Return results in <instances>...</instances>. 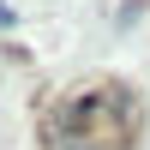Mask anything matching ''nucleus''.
Returning a JSON list of instances; mask_svg holds the SVG:
<instances>
[{"mask_svg":"<svg viewBox=\"0 0 150 150\" xmlns=\"http://www.w3.org/2000/svg\"><path fill=\"white\" fill-rule=\"evenodd\" d=\"M60 150H102V144H90V138H66Z\"/></svg>","mask_w":150,"mask_h":150,"instance_id":"f257e3e1","label":"nucleus"},{"mask_svg":"<svg viewBox=\"0 0 150 150\" xmlns=\"http://www.w3.org/2000/svg\"><path fill=\"white\" fill-rule=\"evenodd\" d=\"M0 30H12V6H6V0H0Z\"/></svg>","mask_w":150,"mask_h":150,"instance_id":"f03ea898","label":"nucleus"}]
</instances>
